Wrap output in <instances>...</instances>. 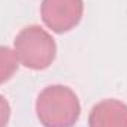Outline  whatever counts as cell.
<instances>
[{"label":"cell","mask_w":127,"mask_h":127,"mask_svg":"<svg viewBox=\"0 0 127 127\" xmlns=\"http://www.w3.org/2000/svg\"><path fill=\"white\" fill-rule=\"evenodd\" d=\"M35 114L43 127H74L80 118L81 105L72 89L53 84L38 93Z\"/></svg>","instance_id":"6da1fadb"},{"label":"cell","mask_w":127,"mask_h":127,"mask_svg":"<svg viewBox=\"0 0 127 127\" xmlns=\"http://www.w3.org/2000/svg\"><path fill=\"white\" fill-rule=\"evenodd\" d=\"M13 52L18 62L28 69L41 71L49 68L56 58V43L53 37L38 25H28L16 34Z\"/></svg>","instance_id":"7a4b0ae2"},{"label":"cell","mask_w":127,"mask_h":127,"mask_svg":"<svg viewBox=\"0 0 127 127\" xmlns=\"http://www.w3.org/2000/svg\"><path fill=\"white\" fill-rule=\"evenodd\" d=\"M40 12L47 28L56 34H64L80 24L84 3L83 0H43Z\"/></svg>","instance_id":"3957f363"},{"label":"cell","mask_w":127,"mask_h":127,"mask_svg":"<svg viewBox=\"0 0 127 127\" xmlns=\"http://www.w3.org/2000/svg\"><path fill=\"white\" fill-rule=\"evenodd\" d=\"M89 127H127V105L118 99L97 102L89 114Z\"/></svg>","instance_id":"277c9868"},{"label":"cell","mask_w":127,"mask_h":127,"mask_svg":"<svg viewBox=\"0 0 127 127\" xmlns=\"http://www.w3.org/2000/svg\"><path fill=\"white\" fill-rule=\"evenodd\" d=\"M18 58L13 49L7 46H0V84L6 83L18 71Z\"/></svg>","instance_id":"5b68a950"},{"label":"cell","mask_w":127,"mask_h":127,"mask_svg":"<svg viewBox=\"0 0 127 127\" xmlns=\"http://www.w3.org/2000/svg\"><path fill=\"white\" fill-rule=\"evenodd\" d=\"M10 118V105L4 99V96L0 95V127H6Z\"/></svg>","instance_id":"8992f818"}]
</instances>
